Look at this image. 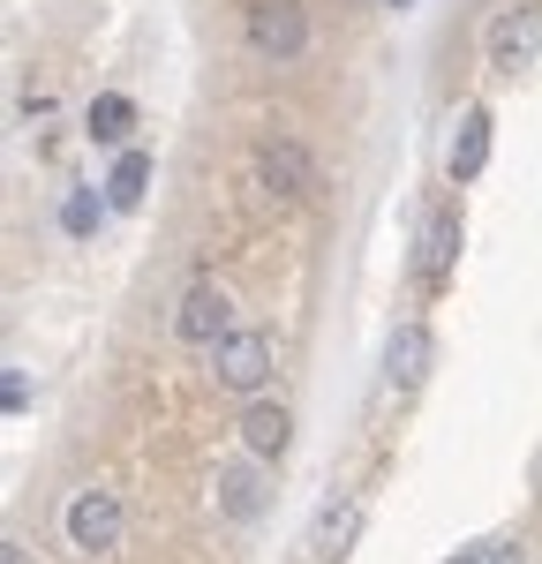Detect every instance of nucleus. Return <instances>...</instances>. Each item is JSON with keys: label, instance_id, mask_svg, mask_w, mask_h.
<instances>
[{"label": "nucleus", "instance_id": "1", "mask_svg": "<svg viewBox=\"0 0 542 564\" xmlns=\"http://www.w3.org/2000/svg\"><path fill=\"white\" fill-rule=\"evenodd\" d=\"M483 61L497 76H520L542 68V0H505L490 23H483Z\"/></svg>", "mask_w": 542, "mask_h": 564}, {"label": "nucleus", "instance_id": "4", "mask_svg": "<svg viewBox=\"0 0 542 564\" xmlns=\"http://www.w3.org/2000/svg\"><path fill=\"white\" fill-rule=\"evenodd\" d=\"M68 550L76 557H106V550H121V527H129V512H121V497L106 489V481H90V489H76L68 497Z\"/></svg>", "mask_w": 542, "mask_h": 564}, {"label": "nucleus", "instance_id": "17", "mask_svg": "<svg viewBox=\"0 0 542 564\" xmlns=\"http://www.w3.org/2000/svg\"><path fill=\"white\" fill-rule=\"evenodd\" d=\"M0 399H8V414H23V406H31V384H23V369H8V377H0Z\"/></svg>", "mask_w": 542, "mask_h": 564}, {"label": "nucleus", "instance_id": "8", "mask_svg": "<svg viewBox=\"0 0 542 564\" xmlns=\"http://www.w3.org/2000/svg\"><path fill=\"white\" fill-rule=\"evenodd\" d=\"M257 188H264V196H286V204L316 196V159H310V143H294V135H271V143H257Z\"/></svg>", "mask_w": 542, "mask_h": 564}, {"label": "nucleus", "instance_id": "5", "mask_svg": "<svg viewBox=\"0 0 542 564\" xmlns=\"http://www.w3.org/2000/svg\"><path fill=\"white\" fill-rule=\"evenodd\" d=\"M459 241H467V226H459V204H437V212L422 218V234H414V286L422 294H437L452 279V263H459Z\"/></svg>", "mask_w": 542, "mask_h": 564}, {"label": "nucleus", "instance_id": "9", "mask_svg": "<svg viewBox=\"0 0 542 564\" xmlns=\"http://www.w3.org/2000/svg\"><path fill=\"white\" fill-rule=\"evenodd\" d=\"M355 534H361V497H347V489L324 497L310 534H302V564H339L347 550H355Z\"/></svg>", "mask_w": 542, "mask_h": 564}, {"label": "nucleus", "instance_id": "2", "mask_svg": "<svg viewBox=\"0 0 542 564\" xmlns=\"http://www.w3.org/2000/svg\"><path fill=\"white\" fill-rule=\"evenodd\" d=\"M241 39H249L257 61L294 68V61L310 53V8H302V0H257V8L241 15Z\"/></svg>", "mask_w": 542, "mask_h": 564}, {"label": "nucleus", "instance_id": "18", "mask_svg": "<svg viewBox=\"0 0 542 564\" xmlns=\"http://www.w3.org/2000/svg\"><path fill=\"white\" fill-rule=\"evenodd\" d=\"M23 121H53V90H23Z\"/></svg>", "mask_w": 542, "mask_h": 564}, {"label": "nucleus", "instance_id": "3", "mask_svg": "<svg viewBox=\"0 0 542 564\" xmlns=\"http://www.w3.org/2000/svg\"><path fill=\"white\" fill-rule=\"evenodd\" d=\"M271 369H279V347H271V332H249V324H234L219 347H212V384L234 391V399H257L271 384Z\"/></svg>", "mask_w": 542, "mask_h": 564}, {"label": "nucleus", "instance_id": "14", "mask_svg": "<svg viewBox=\"0 0 542 564\" xmlns=\"http://www.w3.org/2000/svg\"><path fill=\"white\" fill-rule=\"evenodd\" d=\"M143 181H151V159H143V151H121V166H113V181H106V196L129 212L136 196H143Z\"/></svg>", "mask_w": 542, "mask_h": 564}, {"label": "nucleus", "instance_id": "20", "mask_svg": "<svg viewBox=\"0 0 542 564\" xmlns=\"http://www.w3.org/2000/svg\"><path fill=\"white\" fill-rule=\"evenodd\" d=\"M392 8H406V0H392Z\"/></svg>", "mask_w": 542, "mask_h": 564}, {"label": "nucleus", "instance_id": "6", "mask_svg": "<svg viewBox=\"0 0 542 564\" xmlns=\"http://www.w3.org/2000/svg\"><path fill=\"white\" fill-rule=\"evenodd\" d=\"M226 332H234V302H226V286H219V279H196V286L174 302V339L212 354Z\"/></svg>", "mask_w": 542, "mask_h": 564}, {"label": "nucleus", "instance_id": "10", "mask_svg": "<svg viewBox=\"0 0 542 564\" xmlns=\"http://www.w3.org/2000/svg\"><path fill=\"white\" fill-rule=\"evenodd\" d=\"M483 166H490V106H459V121L445 135V181L467 188Z\"/></svg>", "mask_w": 542, "mask_h": 564}, {"label": "nucleus", "instance_id": "15", "mask_svg": "<svg viewBox=\"0 0 542 564\" xmlns=\"http://www.w3.org/2000/svg\"><path fill=\"white\" fill-rule=\"evenodd\" d=\"M445 564H520V542H512V534H490V542H467V550L445 557Z\"/></svg>", "mask_w": 542, "mask_h": 564}, {"label": "nucleus", "instance_id": "19", "mask_svg": "<svg viewBox=\"0 0 542 564\" xmlns=\"http://www.w3.org/2000/svg\"><path fill=\"white\" fill-rule=\"evenodd\" d=\"M0 564H31V542H23V534H8V542H0Z\"/></svg>", "mask_w": 542, "mask_h": 564}, {"label": "nucleus", "instance_id": "16", "mask_svg": "<svg viewBox=\"0 0 542 564\" xmlns=\"http://www.w3.org/2000/svg\"><path fill=\"white\" fill-rule=\"evenodd\" d=\"M61 226H68V234H76V241H84L90 226H98V196H90V188H76V196H68V204H61Z\"/></svg>", "mask_w": 542, "mask_h": 564}, {"label": "nucleus", "instance_id": "7", "mask_svg": "<svg viewBox=\"0 0 542 564\" xmlns=\"http://www.w3.org/2000/svg\"><path fill=\"white\" fill-rule=\"evenodd\" d=\"M212 505H219V520H234V527L264 520V505H271L264 459H257V452H241V459H226L219 475H212Z\"/></svg>", "mask_w": 542, "mask_h": 564}, {"label": "nucleus", "instance_id": "11", "mask_svg": "<svg viewBox=\"0 0 542 564\" xmlns=\"http://www.w3.org/2000/svg\"><path fill=\"white\" fill-rule=\"evenodd\" d=\"M430 361H437L430 324H400V332L384 339V391H422L430 384Z\"/></svg>", "mask_w": 542, "mask_h": 564}, {"label": "nucleus", "instance_id": "13", "mask_svg": "<svg viewBox=\"0 0 542 564\" xmlns=\"http://www.w3.org/2000/svg\"><path fill=\"white\" fill-rule=\"evenodd\" d=\"M136 135V106L121 90H106V98H90V143H129Z\"/></svg>", "mask_w": 542, "mask_h": 564}, {"label": "nucleus", "instance_id": "12", "mask_svg": "<svg viewBox=\"0 0 542 564\" xmlns=\"http://www.w3.org/2000/svg\"><path fill=\"white\" fill-rule=\"evenodd\" d=\"M241 452H257L264 467L294 452V414H286L279 399H264V391H257V399L241 406Z\"/></svg>", "mask_w": 542, "mask_h": 564}]
</instances>
